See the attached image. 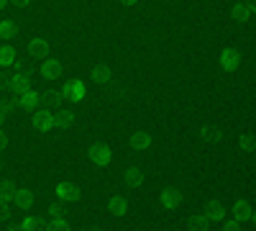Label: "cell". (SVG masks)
I'll return each instance as SVG.
<instances>
[{
  "mask_svg": "<svg viewBox=\"0 0 256 231\" xmlns=\"http://www.w3.org/2000/svg\"><path fill=\"white\" fill-rule=\"evenodd\" d=\"M233 218H238L241 223H248V221H254V205L248 203V200H244V198H238L236 203H233Z\"/></svg>",
  "mask_w": 256,
  "mask_h": 231,
  "instance_id": "cell-14",
  "label": "cell"
},
{
  "mask_svg": "<svg viewBox=\"0 0 256 231\" xmlns=\"http://www.w3.org/2000/svg\"><path fill=\"white\" fill-rule=\"evenodd\" d=\"M0 170H3V164H0Z\"/></svg>",
  "mask_w": 256,
  "mask_h": 231,
  "instance_id": "cell-39",
  "label": "cell"
},
{
  "mask_svg": "<svg viewBox=\"0 0 256 231\" xmlns=\"http://www.w3.org/2000/svg\"><path fill=\"white\" fill-rule=\"evenodd\" d=\"M238 146H241V152L251 154V152L256 149V141H254V136H251V134H244V136H238Z\"/></svg>",
  "mask_w": 256,
  "mask_h": 231,
  "instance_id": "cell-27",
  "label": "cell"
},
{
  "mask_svg": "<svg viewBox=\"0 0 256 231\" xmlns=\"http://www.w3.org/2000/svg\"><path fill=\"white\" fill-rule=\"evenodd\" d=\"M62 95H64V103H80L88 95V85H84L82 80H70L67 85L62 88Z\"/></svg>",
  "mask_w": 256,
  "mask_h": 231,
  "instance_id": "cell-4",
  "label": "cell"
},
{
  "mask_svg": "<svg viewBox=\"0 0 256 231\" xmlns=\"http://www.w3.org/2000/svg\"><path fill=\"white\" fill-rule=\"evenodd\" d=\"M18 62V54L10 44H0V67H13Z\"/></svg>",
  "mask_w": 256,
  "mask_h": 231,
  "instance_id": "cell-21",
  "label": "cell"
},
{
  "mask_svg": "<svg viewBox=\"0 0 256 231\" xmlns=\"http://www.w3.org/2000/svg\"><path fill=\"white\" fill-rule=\"evenodd\" d=\"M10 203H16L18 208H31L34 205V193L28 190V187H16Z\"/></svg>",
  "mask_w": 256,
  "mask_h": 231,
  "instance_id": "cell-19",
  "label": "cell"
},
{
  "mask_svg": "<svg viewBox=\"0 0 256 231\" xmlns=\"http://www.w3.org/2000/svg\"><path fill=\"white\" fill-rule=\"evenodd\" d=\"M0 111H3L6 116H13V113L18 111V100H16V98H6L3 103H0Z\"/></svg>",
  "mask_w": 256,
  "mask_h": 231,
  "instance_id": "cell-28",
  "label": "cell"
},
{
  "mask_svg": "<svg viewBox=\"0 0 256 231\" xmlns=\"http://www.w3.org/2000/svg\"><path fill=\"white\" fill-rule=\"evenodd\" d=\"M16 100H18V108H20V111H36V108L41 106V93L28 85V88H24V90L18 93Z\"/></svg>",
  "mask_w": 256,
  "mask_h": 231,
  "instance_id": "cell-5",
  "label": "cell"
},
{
  "mask_svg": "<svg viewBox=\"0 0 256 231\" xmlns=\"http://www.w3.org/2000/svg\"><path fill=\"white\" fill-rule=\"evenodd\" d=\"M6 82H8V77L3 75V67H0V88H6Z\"/></svg>",
  "mask_w": 256,
  "mask_h": 231,
  "instance_id": "cell-35",
  "label": "cell"
},
{
  "mask_svg": "<svg viewBox=\"0 0 256 231\" xmlns=\"http://www.w3.org/2000/svg\"><path fill=\"white\" fill-rule=\"evenodd\" d=\"M90 77H92L95 85H110V82H113V70L108 65H95Z\"/></svg>",
  "mask_w": 256,
  "mask_h": 231,
  "instance_id": "cell-18",
  "label": "cell"
},
{
  "mask_svg": "<svg viewBox=\"0 0 256 231\" xmlns=\"http://www.w3.org/2000/svg\"><path fill=\"white\" fill-rule=\"evenodd\" d=\"M187 226H190V228H195V231H202V228H210V221H208L205 213H195V216H190Z\"/></svg>",
  "mask_w": 256,
  "mask_h": 231,
  "instance_id": "cell-25",
  "label": "cell"
},
{
  "mask_svg": "<svg viewBox=\"0 0 256 231\" xmlns=\"http://www.w3.org/2000/svg\"><path fill=\"white\" fill-rule=\"evenodd\" d=\"M6 118H8V116H6L3 111H0V129H3V126H6Z\"/></svg>",
  "mask_w": 256,
  "mask_h": 231,
  "instance_id": "cell-37",
  "label": "cell"
},
{
  "mask_svg": "<svg viewBox=\"0 0 256 231\" xmlns=\"http://www.w3.org/2000/svg\"><path fill=\"white\" fill-rule=\"evenodd\" d=\"M74 123H77V116H74V111H70V108H59V111L54 113V129L70 131V129H74Z\"/></svg>",
  "mask_w": 256,
  "mask_h": 231,
  "instance_id": "cell-11",
  "label": "cell"
},
{
  "mask_svg": "<svg viewBox=\"0 0 256 231\" xmlns=\"http://www.w3.org/2000/svg\"><path fill=\"white\" fill-rule=\"evenodd\" d=\"M123 185L131 187V190H138V187H144V172L138 170V167H128V170L123 172Z\"/></svg>",
  "mask_w": 256,
  "mask_h": 231,
  "instance_id": "cell-17",
  "label": "cell"
},
{
  "mask_svg": "<svg viewBox=\"0 0 256 231\" xmlns=\"http://www.w3.org/2000/svg\"><path fill=\"white\" fill-rule=\"evenodd\" d=\"M128 144H131L134 152H148L154 146V136L148 131H134L131 136H128Z\"/></svg>",
  "mask_w": 256,
  "mask_h": 231,
  "instance_id": "cell-9",
  "label": "cell"
},
{
  "mask_svg": "<svg viewBox=\"0 0 256 231\" xmlns=\"http://www.w3.org/2000/svg\"><path fill=\"white\" fill-rule=\"evenodd\" d=\"M34 113V118H31V126L36 131H41V134H46V131H52L54 129V111L52 108H36V111H31Z\"/></svg>",
  "mask_w": 256,
  "mask_h": 231,
  "instance_id": "cell-1",
  "label": "cell"
},
{
  "mask_svg": "<svg viewBox=\"0 0 256 231\" xmlns=\"http://www.w3.org/2000/svg\"><path fill=\"white\" fill-rule=\"evenodd\" d=\"M138 0H120V6H126V8H131V6H136Z\"/></svg>",
  "mask_w": 256,
  "mask_h": 231,
  "instance_id": "cell-36",
  "label": "cell"
},
{
  "mask_svg": "<svg viewBox=\"0 0 256 231\" xmlns=\"http://www.w3.org/2000/svg\"><path fill=\"white\" fill-rule=\"evenodd\" d=\"M88 157H90V162H92L95 167H108V164L113 162V149H110L108 144H92L90 152H88Z\"/></svg>",
  "mask_w": 256,
  "mask_h": 231,
  "instance_id": "cell-2",
  "label": "cell"
},
{
  "mask_svg": "<svg viewBox=\"0 0 256 231\" xmlns=\"http://www.w3.org/2000/svg\"><path fill=\"white\" fill-rule=\"evenodd\" d=\"M62 213H64V203L62 200H54L49 205V216H62Z\"/></svg>",
  "mask_w": 256,
  "mask_h": 231,
  "instance_id": "cell-30",
  "label": "cell"
},
{
  "mask_svg": "<svg viewBox=\"0 0 256 231\" xmlns=\"http://www.w3.org/2000/svg\"><path fill=\"white\" fill-rule=\"evenodd\" d=\"M41 103H44L46 108H52V111H59L62 103H64V95H62V90H49V93L41 95Z\"/></svg>",
  "mask_w": 256,
  "mask_h": 231,
  "instance_id": "cell-20",
  "label": "cell"
},
{
  "mask_svg": "<svg viewBox=\"0 0 256 231\" xmlns=\"http://www.w3.org/2000/svg\"><path fill=\"white\" fill-rule=\"evenodd\" d=\"M205 216H208L210 223H223V218H226V205H223L220 200H208V203H205Z\"/></svg>",
  "mask_w": 256,
  "mask_h": 231,
  "instance_id": "cell-15",
  "label": "cell"
},
{
  "mask_svg": "<svg viewBox=\"0 0 256 231\" xmlns=\"http://www.w3.org/2000/svg\"><path fill=\"white\" fill-rule=\"evenodd\" d=\"M44 223H41V218H36V216H28V218H24L18 223V228H28V231H34V228H41Z\"/></svg>",
  "mask_w": 256,
  "mask_h": 231,
  "instance_id": "cell-29",
  "label": "cell"
},
{
  "mask_svg": "<svg viewBox=\"0 0 256 231\" xmlns=\"http://www.w3.org/2000/svg\"><path fill=\"white\" fill-rule=\"evenodd\" d=\"M108 211H110L113 216H126V213H128V200H126L123 195H113V198L108 200Z\"/></svg>",
  "mask_w": 256,
  "mask_h": 231,
  "instance_id": "cell-22",
  "label": "cell"
},
{
  "mask_svg": "<svg viewBox=\"0 0 256 231\" xmlns=\"http://www.w3.org/2000/svg\"><path fill=\"white\" fill-rule=\"evenodd\" d=\"M13 67H16V72H13V75L8 77V82H6V88H10V90L20 93V90H24V88H28V85H31V80H34V77H31V72H28V70H24V67H20L18 62H16Z\"/></svg>",
  "mask_w": 256,
  "mask_h": 231,
  "instance_id": "cell-3",
  "label": "cell"
},
{
  "mask_svg": "<svg viewBox=\"0 0 256 231\" xmlns=\"http://www.w3.org/2000/svg\"><path fill=\"white\" fill-rule=\"evenodd\" d=\"M54 193H56V200H62V203H74L77 198H80V187L74 185V182H56V187H54Z\"/></svg>",
  "mask_w": 256,
  "mask_h": 231,
  "instance_id": "cell-6",
  "label": "cell"
},
{
  "mask_svg": "<svg viewBox=\"0 0 256 231\" xmlns=\"http://www.w3.org/2000/svg\"><path fill=\"white\" fill-rule=\"evenodd\" d=\"M218 62H220V67H223L226 72H236V70L241 67V54H238L236 49L226 47V49L218 54Z\"/></svg>",
  "mask_w": 256,
  "mask_h": 231,
  "instance_id": "cell-8",
  "label": "cell"
},
{
  "mask_svg": "<svg viewBox=\"0 0 256 231\" xmlns=\"http://www.w3.org/2000/svg\"><path fill=\"white\" fill-rule=\"evenodd\" d=\"M230 16H233V21H238V24H248L254 18V3L251 0H241V3H236L230 8Z\"/></svg>",
  "mask_w": 256,
  "mask_h": 231,
  "instance_id": "cell-12",
  "label": "cell"
},
{
  "mask_svg": "<svg viewBox=\"0 0 256 231\" xmlns=\"http://www.w3.org/2000/svg\"><path fill=\"white\" fill-rule=\"evenodd\" d=\"M16 182L13 180H0V200L3 203H10L13 200V193H16Z\"/></svg>",
  "mask_w": 256,
  "mask_h": 231,
  "instance_id": "cell-23",
  "label": "cell"
},
{
  "mask_svg": "<svg viewBox=\"0 0 256 231\" xmlns=\"http://www.w3.org/2000/svg\"><path fill=\"white\" fill-rule=\"evenodd\" d=\"M3 218H8V203L0 200V221H3Z\"/></svg>",
  "mask_w": 256,
  "mask_h": 231,
  "instance_id": "cell-34",
  "label": "cell"
},
{
  "mask_svg": "<svg viewBox=\"0 0 256 231\" xmlns=\"http://www.w3.org/2000/svg\"><path fill=\"white\" fill-rule=\"evenodd\" d=\"M59 75H62V62L52 59V57H44V62H41V77L44 80H56Z\"/></svg>",
  "mask_w": 256,
  "mask_h": 231,
  "instance_id": "cell-16",
  "label": "cell"
},
{
  "mask_svg": "<svg viewBox=\"0 0 256 231\" xmlns=\"http://www.w3.org/2000/svg\"><path fill=\"white\" fill-rule=\"evenodd\" d=\"M16 34H18L16 21H0V39H3V41H10Z\"/></svg>",
  "mask_w": 256,
  "mask_h": 231,
  "instance_id": "cell-24",
  "label": "cell"
},
{
  "mask_svg": "<svg viewBox=\"0 0 256 231\" xmlns=\"http://www.w3.org/2000/svg\"><path fill=\"white\" fill-rule=\"evenodd\" d=\"M8 3H13L16 8H20V11H24V8H28V6H31V0H8Z\"/></svg>",
  "mask_w": 256,
  "mask_h": 231,
  "instance_id": "cell-33",
  "label": "cell"
},
{
  "mask_svg": "<svg viewBox=\"0 0 256 231\" xmlns=\"http://www.w3.org/2000/svg\"><path fill=\"white\" fill-rule=\"evenodd\" d=\"M8 144H10V139H8V134L0 129V152H6L8 149Z\"/></svg>",
  "mask_w": 256,
  "mask_h": 231,
  "instance_id": "cell-32",
  "label": "cell"
},
{
  "mask_svg": "<svg viewBox=\"0 0 256 231\" xmlns=\"http://www.w3.org/2000/svg\"><path fill=\"white\" fill-rule=\"evenodd\" d=\"M8 8V0H0V11H6Z\"/></svg>",
  "mask_w": 256,
  "mask_h": 231,
  "instance_id": "cell-38",
  "label": "cell"
},
{
  "mask_svg": "<svg viewBox=\"0 0 256 231\" xmlns=\"http://www.w3.org/2000/svg\"><path fill=\"white\" fill-rule=\"evenodd\" d=\"M46 228H52V231H64V228H70V221L64 218V213H62V216H52V221L46 223Z\"/></svg>",
  "mask_w": 256,
  "mask_h": 231,
  "instance_id": "cell-26",
  "label": "cell"
},
{
  "mask_svg": "<svg viewBox=\"0 0 256 231\" xmlns=\"http://www.w3.org/2000/svg\"><path fill=\"white\" fill-rule=\"evenodd\" d=\"M198 139L202 146H218L223 141V131L218 129V126H202V129L198 131Z\"/></svg>",
  "mask_w": 256,
  "mask_h": 231,
  "instance_id": "cell-10",
  "label": "cell"
},
{
  "mask_svg": "<svg viewBox=\"0 0 256 231\" xmlns=\"http://www.w3.org/2000/svg\"><path fill=\"white\" fill-rule=\"evenodd\" d=\"M223 223H226V228H228V231H241V228H244V223H241L238 218H230V221H226V218H223Z\"/></svg>",
  "mask_w": 256,
  "mask_h": 231,
  "instance_id": "cell-31",
  "label": "cell"
},
{
  "mask_svg": "<svg viewBox=\"0 0 256 231\" xmlns=\"http://www.w3.org/2000/svg\"><path fill=\"white\" fill-rule=\"evenodd\" d=\"M182 193L177 190V187H166V190H162L159 193V203H162V208H166V211H177V208L182 205Z\"/></svg>",
  "mask_w": 256,
  "mask_h": 231,
  "instance_id": "cell-7",
  "label": "cell"
},
{
  "mask_svg": "<svg viewBox=\"0 0 256 231\" xmlns=\"http://www.w3.org/2000/svg\"><path fill=\"white\" fill-rule=\"evenodd\" d=\"M49 52H52L49 39H44V36H34V39L28 41V54H31V57L44 59V57H49Z\"/></svg>",
  "mask_w": 256,
  "mask_h": 231,
  "instance_id": "cell-13",
  "label": "cell"
}]
</instances>
